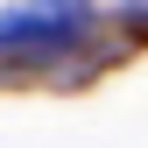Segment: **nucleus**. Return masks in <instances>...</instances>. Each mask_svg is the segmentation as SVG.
<instances>
[{
  "label": "nucleus",
  "instance_id": "f257e3e1",
  "mask_svg": "<svg viewBox=\"0 0 148 148\" xmlns=\"http://www.w3.org/2000/svg\"><path fill=\"white\" fill-rule=\"evenodd\" d=\"M78 28H85V7H78V0H35V7H21V14H0V57L64 49Z\"/></svg>",
  "mask_w": 148,
  "mask_h": 148
}]
</instances>
